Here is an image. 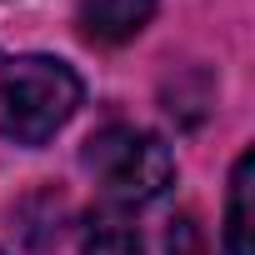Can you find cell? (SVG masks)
I'll use <instances>...</instances> for the list:
<instances>
[{
    "label": "cell",
    "instance_id": "obj_4",
    "mask_svg": "<svg viewBox=\"0 0 255 255\" xmlns=\"http://www.w3.org/2000/svg\"><path fill=\"white\" fill-rule=\"evenodd\" d=\"M225 255H255V150L235 155L225 195Z\"/></svg>",
    "mask_w": 255,
    "mask_h": 255
},
{
    "label": "cell",
    "instance_id": "obj_6",
    "mask_svg": "<svg viewBox=\"0 0 255 255\" xmlns=\"http://www.w3.org/2000/svg\"><path fill=\"white\" fill-rule=\"evenodd\" d=\"M165 255H205V240H200V230H195L190 215L170 220V230H165Z\"/></svg>",
    "mask_w": 255,
    "mask_h": 255
},
{
    "label": "cell",
    "instance_id": "obj_3",
    "mask_svg": "<svg viewBox=\"0 0 255 255\" xmlns=\"http://www.w3.org/2000/svg\"><path fill=\"white\" fill-rule=\"evenodd\" d=\"M160 0H80L75 5V30L90 45H125L155 20Z\"/></svg>",
    "mask_w": 255,
    "mask_h": 255
},
{
    "label": "cell",
    "instance_id": "obj_1",
    "mask_svg": "<svg viewBox=\"0 0 255 255\" xmlns=\"http://www.w3.org/2000/svg\"><path fill=\"white\" fill-rule=\"evenodd\" d=\"M80 75L55 55H0V140L45 145L80 110Z\"/></svg>",
    "mask_w": 255,
    "mask_h": 255
},
{
    "label": "cell",
    "instance_id": "obj_7",
    "mask_svg": "<svg viewBox=\"0 0 255 255\" xmlns=\"http://www.w3.org/2000/svg\"><path fill=\"white\" fill-rule=\"evenodd\" d=\"M0 255H5V250H0Z\"/></svg>",
    "mask_w": 255,
    "mask_h": 255
},
{
    "label": "cell",
    "instance_id": "obj_5",
    "mask_svg": "<svg viewBox=\"0 0 255 255\" xmlns=\"http://www.w3.org/2000/svg\"><path fill=\"white\" fill-rule=\"evenodd\" d=\"M80 255H145L135 225L125 220L120 210H90L80 225Z\"/></svg>",
    "mask_w": 255,
    "mask_h": 255
},
{
    "label": "cell",
    "instance_id": "obj_2",
    "mask_svg": "<svg viewBox=\"0 0 255 255\" xmlns=\"http://www.w3.org/2000/svg\"><path fill=\"white\" fill-rule=\"evenodd\" d=\"M80 165L95 175L110 205H150L175 180V155L160 135L140 125H105L80 150Z\"/></svg>",
    "mask_w": 255,
    "mask_h": 255
}]
</instances>
